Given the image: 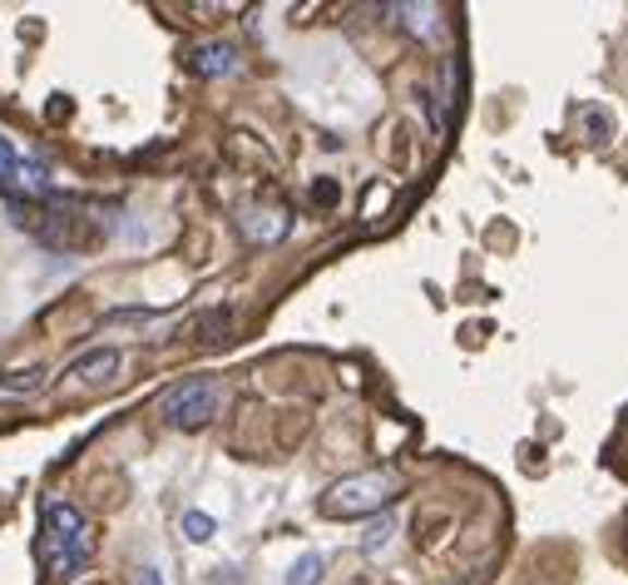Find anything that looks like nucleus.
Returning a JSON list of instances; mask_svg holds the SVG:
<instances>
[{
    "instance_id": "f257e3e1",
    "label": "nucleus",
    "mask_w": 628,
    "mask_h": 585,
    "mask_svg": "<svg viewBox=\"0 0 628 585\" xmlns=\"http://www.w3.org/2000/svg\"><path fill=\"white\" fill-rule=\"evenodd\" d=\"M89 551H95V536H89L85 511L70 506V501H50L45 506V561H50V571L70 581V575L85 571Z\"/></svg>"
},
{
    "instance_id": "f03ea898",
    "label": "nucleus",
    "mask_w": 628,
    "mask_h": 585,
    "mask_svg": "<svg viewBox=\"0 0 628 585\" xmlns=\"http://www.w3.org/2000/svg\"><path fill=\"white\" fill-rule=\"evenodd\" d=\"M401 497V481H396V471H357V477L337 481V487L327 491V501H322V511L327 516H372V511L391 506V501Z\"/></svg>"
},
{
    "instance_id": "7ed1b4c3",
    "label": "nucleus",
    "mask_w": 628,
    "mask_h": 585,
    "mask_svg": "<svg viewBox=\"0 0 628 585\" xmlns=\"http://www.w3.org/2000/svg\"><path fill=\"white\" fill-rule=\"evenodd\" d=\"M218 397H224V387H218L214 378H189V382H179V387L164 397V417H169V427L198 432V427L214 422Z\"/></svg>"
},
{
    "instance_id": "20e7f679",
    "label": "nucleus",
    "mask_w": 628,
    "mask_h": 585,
    "mask_svg": "<svg viewBox=\"0 0 628 585\" xmlns=\"http://www.w3.org/2000/svg\"><path fill=\"white\" fill-rule=\"evenodd\" d=\"M189 65L198 70V75H233V70H238V55H233V45H198Z\"/></svg>"
},
{
    "instance_id": "39448f33",
    "label": "nucleus",
    "mask_w": 628,
    "mask_h": 585,
    "mask_svg": "<svg viewBox=\"0 0 628 585\" xmlns=\"http://www.w3.org/2000/svg\"><path fill=\"white\" fill-rule=\"evenodd\" d=\"M114 368H119V353H114V347H99V353H89V358H80L70 372H75L80 382H105Z\"/></svg>"
},
{
    "instance_id": "423d86ee",
    "label": "nucleus",
    "mask_w": 628,
    "mask_h": 585,
    "mask_svg": "<svg viewBox=\"0 0 628 585\" xmlns=\"http://www.w3.org/2000/svg\"><path fill=\"white\" fill-rule=\"evenodd\" d=\"M11 179H15V189H25V194H45V184H50L45 164H35V159H15Z\"/></svg>"
},
{
    "instance_id": "0eeeda50",
    "label": "nucleus",
    "mask_w": 628,
    "mask_h": 585,
    "mask_svg": "<svg viewBox=\"0 0 628 585\" xmlns=\"http://www.w3.org/2000/svg\"><path fill=\"white\" fill-rule=\"evenodd\" d=\"M183 532H189V541H214V516L189 511V516H183Z\"/></svg>"
},
{
    "instance_id": "6e6552de",
    "label": "nucleus",
    "mask_w": 628,
    "mask_h": 585,
    "mask_svg": "<svg viewBox=\"0 0 628 585\" xmlns=\"http://www.w3.org/2000/svg\"><path fill=\"white\" fill-rule=\"evenodd\" d=\"M317 575H322V556H302V561L292 565L288 585H317Z\"/></svg>"
},
{
    "instance_id": "1a4fd4ad",
    "label": "nucleus",
    "mask_w": 628,
    "mask_h": 585,
    "mask_svg": "<svg viewBox=\"0 0 628 585\" xmlns=\"http://www.w3.org/2000/svg\"><path fill=\"white\" fill-rule=\"evenodd\" d=\"M391 532H396V526H391V521H386V516H382V521H372V532H366L362 551H366V556H376V551H382L386 541H391Z\"/></svg>"
},
{
    "instance_id": "9d476101",
    "label": "nucleus",
    "mask_w": 628,
    "mask_h": 585,
    "mask_svg": "<svg viewBox=\"0 0 628 585\" xmlns=\"http://www.w3.org/2000/svg\"><path fill=\"white\" fill-rule=\"evenodd\" d=\"M11 169H15V150L0 140V179H11Z\"/></svg>"
},
{
    "instance_id": "9b49d317",
    "label": "nucleus",
    "mask_w": 628,
    "mask_h": 585,
    "mask_svg": "<svg viewBox=\"0 0 628 585\" xmlns=\"http://www.w3.org/2000/svg\"><path fill=\"white\" fill-rule=\"evenodd\" d=\"M138 585H164V581H159V571H144V581H138Z\"/></svg>"
}]
</instances>
